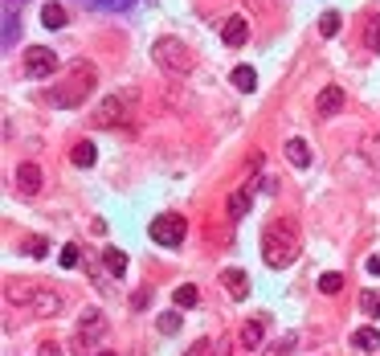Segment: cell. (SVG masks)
<instances>
[{"label":"cell","instance_id":"d6a6232c","mask_svg":"<svg viewBox=\"0 0 380 356\" xmlns=\"http://www.w3.org/2000/svg\"><path fill=\"white\" fill-rule=\"evenodd\" d=\"M254 8H258L262 17H274V13H278V0H254Z\"/></svg>","mask_w":380,"mask_h":356},{"label":"cell","instance_id":"e0dca14e","mask_svg":"<svg viewBox=\"0 0 380 356\" xmlns=\"http://www.w3.org/2000/svg\"><path fill=\"white\" fill-rule=\"evenodd\" d=\"M286 160H290L294 168H307L311 164V147L303 140H290V143H286Z\"/></svg>","mask_w":380,"mask_h":356},{"label":"cell","instance_id":"44dd1931","mask_svg":"<svg viewBox=\"0 0 380 356\" xmlns=\"http://www.w3.org/2000/svg\"><path fill=\"white\" fill-rule=\"evenodd\" d=\"M229 82H233L238 91H254V86H258V74L250 70V66H238V70L229 74Z\"/></svg>","mask_w":380,"mask_h":356},{"label":"cell","instance_id":"3957f363","mask_svg":"<svg viewBox=\"0 0 380 356\" xmlns=\"http://www.w3.org/2000/svg\"><path fill=\"white\" fill-rule=\"evenodd\" d=\"M8 303L33 311V315H57V311H62V295H57L53 286L29 283V286H8Z\"/></svg>","mask_w":380,"mask_h":356},{"label":"cell","instance_id":"d4e9b609","mask_svg":"<svg viewBox=\"0 0 380 356\" xmlns=\"http://www.w3.org/2000/svg\"><path fill=\"white\" fill-rule=\"evenodd\" d=\"M90 8H102V13H127L135 0H86Z\"/></svg>","mask_w":380,"mask_h":356},{"label":"cell","instance_id":"d590c367","mask_svg":"<svg viewBox=\"0 0 380 356\" xmlns=\"http://www.w3.org/2000/svg\"><path fill=\"white\" fill-rule=\"evenodd\" d=\"M368 275H380V258H368Z\"/></svg>","mask_w":380,"mask_h":356},{"label":"cell","instance_id":"5b68a950","mask_svg":"<svg viewBox=\"0 0 380 356\" xmlns=\"http://www.w3.org/2000/svg\"><path fill=\"white\" fill-rule=\"evenodd\" d=\"M135 91H127V95H111V98H102V103H98L95 107V115H90V123H95V127H119V123H127V111H131V103H135Z\"/></svg>","mask_w":380,"mask_h":356},{"label":"cell","instance_id":"277c9868","mask_svg":"<svg viewBox=\"0 0 380 356\" xmlns=\"http://www.w3.org/2000/svg\"><path fill=\"white\" fill-rule=\"evenodd\" d=\"M151 58H156V66L168 74H192V66H196L192 49L184 46L180 37H160V41L151 46Z\"/></svg>","mask_w":380,"mask_h":356},{"label":"cell","instance_id":"6da1fadb","mask_svg":"<svg viewBox=\"0 0 380 356\" xmlns=\"http://www.w3.org/2000/svg\"><path fill=\"white\" fill-rule=\"evenodd\" d=\"M299 250H303V242H299V225L290 217H278V221H270L262 230V262L270 270L290 266V262L299 258Z\"/></svg>","mask_w":380,"mask_h":356},{"label":"cell","instance_id":"ffe728a7","mask_svg":"<svg viewBox=\"0 0 380 356\" xmlns=\"http://www.w3.org/2000/svg\"><path fill=\"white\" fill-rule=\"evenodd\" d=\"M196 299H201V291H196L192 283H184V286L172 291V303H176V308H196Z\"/></svg>","mask_w":380,"mask_h":356},{"label":"cell","instance_id":"4316f807","mask_svg":"<svg viewBox=\"0 0 380 356\" xmlns=\"http://www.w3.org/2000/svg\"><path fill=\"white\" fill-rule=\"evenodd\" d=\"M364 46L372 49V53H380V21H376V17L364 25Z\"/></svg>","mask_w":380,"mask_h":356},{"label":"cell","instance_id":"5bb4252c","mask_svg":"<svg viewBox=\"0 0 380 356\" xmlns=\"http://www.w3.org/2000/svg\"><path fill=\"white\" fill-rule=\"evenodd\" d=\"M250 201H254L250 185H245V189H238L233 197H229V205H225V209H229V217H233V221H241V217L250 213Z\"/></svg>","mask_w":380,"mask_h":356},{"label":"cell","instance_id":"f1b7e54d","mask_svg":"<svg viewBox=\"0 0 380 356\" xmlns=\"http://www.w3.org/2000/svg\"><path fill=\"white\" fill-rule=\"evenodd\" d=\"M25 254H29V258H46L49 242H46V237H25Z\"/></svg>","mask_w":380,"mask_h":356},{"label":"cell","instance_id":"603a6c76","mask_svg":"<svg viewBox=\"0 0 380 356\" xmlns=\"http://www.w3.org/2000/svg\"><path fill=\"white\" fill-rule=\"evenodd\" d=\"M294 344H299V340H294V336L286 332L283 340H274L270 348H262V356H290V352H294Z\"/></svg>","mask_w":380,"mask_h":356},{"label":"cell","instance_id":"2e32d148","mask_svg":"<svg viewBox=\"0 0 380 356\" xmlns=\"http://www.w3.org/2000/svg\"><path fill=\"white\" fill-rule=\"evenodd\" d=\"M70 160H74V164H78V168H90V164H95V160H98V152H95V143H90V140H82V143H74V152H70Z\"/></svg>","mask_w":380,"mask_h":356},{"label":"cell","instance_id":"4dcf8cb0","mask_svg":"<svg viewBox=\"0 0 380 356\" xmlns=\"http://www.w3.org/2000/svg\"><path fill=\"white\" fill-rule=\"evenodd\" d=\"M62 266H66V270H74V266H78V262H82V250H78V246H66V250H62Z\"/></svg>","mask_w":380,"mask_h":356},{"label":"cell","instance_id":"ba28073f","mask_svg":"<svg viewBox=\"0 0 380 356\" xmlns=\"http://www.w3.org/2000/svg\"><path fill=\"white\" fill-rule=\"evenodd\" d=\"M344 103H348V95H344V86H323L319 95H315V115L332 119L344 111Z\"/></svg>","mask_w":380,"mask_h":356},{"label":"cell","instance_id":"52a82bcc","mask_svg":"<svg viewBox=\"0 0 380 356\" xmlns=\"http://www.w3.org/2000/svg\"><path fill=\"white\" fill-rule=\"evenodd\" d=\"M57 70V53L46 46H33V49H25V74L29 78H49V74Z\"/></svg>","mask_w":380,"mask_h":356},{"label":"cell","instance_id":"7c38bea8","mask_svg":"<svg viewBox=\"0 0 380 356\" xmlns=\"http://www.w3.org/2000/svg\"><path fill=\"white\" fill-rule=\"evenodd\" d=\"M221 283H225V291H229L233 299H245V295H250V275L238 270V266H229V270L221 275Z\"/></svg>","mask_w":380,"mask_h":356},{"label":"cell","instance_id":"83f0119b","mask_svg":"<svg viewBox=\"0 0 380 356\" xmlns=\"http://www.w3.org/2000/svg\"><path fill=\"white\" fill-rule=\"evenodd\" d=\"M180 324H184V315H180V311H164V315H160V332H164V336L180 332Z\"/></svg>","mask_w":380,"mask_h":356},{"label":"cell","instance_id":"836d02e7","mask_svg":"<svg viewBox=\"0 0 380 356\" xmlns=\"http://www.w3.org/2000/svg\"><path fill=\"white\" fill-rule=\"evenodd\" d=\"M37 356H62V348H57V344H41V348H37Z\"/></svg>","mask_w":380,"mask_h":356},{"label":"cell","instance_id":"e575fe53","mask_svg":"<svg viewBox=\"0 0 380 356\" xmlns=\"http://www.w3.org/2000/svg\"><path fill=\"white\" fill-rule=\"evenodd\" d=\"M21 4H25V0H4V13H17Z\"/></svg>","mask_w":380,"mask_h":356},{"label":"cell","instance_id":"7402d4cb","mask_svg":"<svg viewBox=\"0 0 380 356\" xmlns=\"http://www.w3.org/2000/svg\"><path fill=\"white\" fill-rule=\"evenodd\" d=\"M319 291H323V295H339V291H344V275H339V270L319 275Z\"/></svg>","mask_w":380,"mask_h":356},{"label":"cell","instance_id":"d6986e66","mask_svg":"<svg viewBox=\"0 0 380 356\" xmlns=\"http://www.w3.org/2000/svg\"><path fill=\"white\" fill-rule=\"evenodd\" d=\"M102 262H107V270H111L115 279L127 270V254H123V250H115V246H107V250H102Z\"/></svg>","mask_w":380,"mask_h":356},{"label":"cell","instance_id":"30bf717a","mask_svg":"<svg viewBox=\"0 0 380 356\" xmlns=\"http://www.w3.org/2000/svg\"><path fill=\"white\" fill-rule=\"evenodd\" d=\"M17 189H21L25 197H37V192H41V168L25 160V164L17 168Z\"/></svg>","mask_w":380,"mask_h":356},{"label":"cell","instance_id":"484cf974","mask_svg":"<svg viewBox=\"0 0 380 356\" xmlns=\"http://www.w3.org/2000/svg\"><path fill=\"white\" fill-rule=\"evenodd\" d=\"M339 29H344V17H339V13H323V21H319V33H323V37H335Z\"/></svg>","mask_w":380,"mask_h":356},{"label":"cell","instance_id":"1f68e13d","mask_svg":"<svg viewBox=\"0 0 380 356\" xmlns=\"http://www.w3.org/2000/svg\"><path fill=\"white\" fill-rule=\"evenodd\" d=\"M213 352H217V348H213V340H205V336H201V340H196V344H192V348H189L184 356H213Z\"/></svg>","mask_w":380,"mask_h":356},{"label":"cell","instance_id":"8fae6325","mask_svg":"<svg viewBox=\"0 0 380 356\" xmlns=\"http://www.w3.org/2000/svg\"><path fill=\"white\" fill-rule=\"evenodd\" d=\"M221 37H225V46H229V49L245 46V37H250V21H245V17H229L225 29H221Z\"/></svg>","mask_w":380,"mask_h":356},{"label":"cell","instance_id":"9c48e42d","mask_svg":"<svg viewBox=\"0 0 380 356\" xmlns=\"http://www.w3.org/2000/svg\"><path fill=\"white\" fill-rule=\"evenodd\" d=\"M241 348H245V352H262V348H266V324H262V319H250V324H241Z\"/></svg>","mask_w":380,"mask_h":356},{"label":"cell","instance_id":"9a60e30c","mask_svg":"<svg viewBox=\"0 0 380 356\" xmlns=\"http://www.w3.org/2000/svg\"><path fill=\"white\" fill-rule=\"evenodd\" d=\"M352 344H356L360 352H376V348H380V332H376V328H356V332H352Z\"/></svg>","mask_w":380,"mask_h":356},{"label":"cell","instance_id":"ac0fdd59","mask_svg":"<svg viewBox=\"0 0 380 356\" xmlns=\"http://www.w3.org/2000/svg\"><path fill=\"white\" fill-rule=\"evenodd\" d=\"M41 25H46V29H62V25H66V8L49 0L46 8H41Z\"/></svg>","mask_w":380,"mask_h":356},{"label":"cell","instance_id":"f546056e","mask_svg":"<svg viewBox=\"0 0 380 356\" xmlns=\"http://www.w3.org/2000/svg\"><path fill=\"white\" fill-rule=\"evenodd\" d=\"M17 46V13H4V49Z\"/></svg>","mask_w":380,"mask_h":356},{"label":"cell","instance_id":"8992f818","mask_svg":"<svg viewBox=\"0 0 380 356\" xmlns=\"http://www.w3.org/2000/svg\"><path fill=\"white\" fill-rule=\"evenodd\" d=\"M184 234H189V225H184V217H180V213L151 217V242H156V246L176 250V246H184Z\"/></svg>","mask_w":380,"mask_h":356},{"label":"cell","instance_id":"cb8c5ba5","mask_svg":"<svg viewBox=\"0 0 380 356\" xmlns=\"http://www.w3.org/2000/svg\"><path fill=\"white\" fill-rule=\"evenodd\" d=\"M360 311L364 315H380V291H360Z\"/></svg>","mask_w":380,"mask_h":356},{"label":"cell","instance_id":"8d00e7d4","mask_svg":"<svg viewBox=\"0 0 380 356\" xmlns=\"http://www.w3.org/2000/svg\"><path fill=\"white\" fill-rule=\"evenodd\" d=\"M98 356H115V352H98Z\"/></svg>","mask_w":380,"mask_h":356},{"label":"cell","instance_id":"4fadbf2b","mask_svg":"<svg viewBox=\"0 0 380 356\" xmlns=\"http://www.w3.org/2000/svg\"><path fill=\"white\" fill-rule=\"evenodd\" d=\"M78 332H82V336H102V332H107V319H102V311H95V308L82 311V319H78Z\"/></svg>","mask_w":380,"mask_h":356},{"label":"cell","instance_id":"7a4b0ae2","mask_svg":"<svg viewBox=\"0 0 380 356\" xmlns=\"http://www.w3.org/2000/svg\"><path fill=\"white\" fill-rule=\"evenodd\" d=\"M95 78H98V74H95L90 62H74L70 78H66L62 86H53V91H49V103H53V107H82L86 95L95 91Z\"/></svg>","mask_w":380,"mask_h":356}]
</instances>
